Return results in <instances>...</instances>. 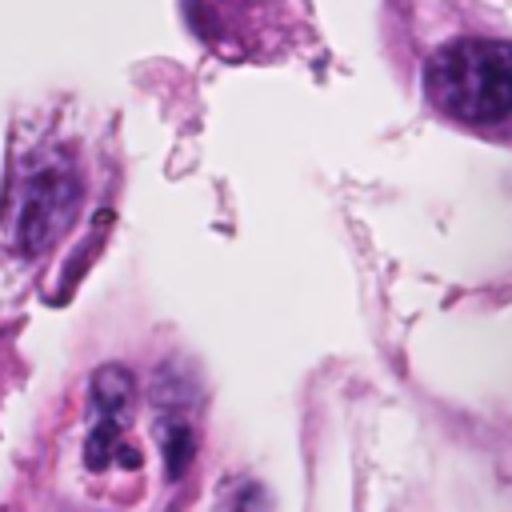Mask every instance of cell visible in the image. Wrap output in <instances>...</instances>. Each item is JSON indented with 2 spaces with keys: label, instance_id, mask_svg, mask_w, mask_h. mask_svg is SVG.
I'll return each instance as SVG.
<instances>
[{
  "label": "cell",
  "instance_id": "cell-2",
  "mask_svg": "<svg viewBox=\"0 0 512 512\" xmlns=\"http://www.w3.org/2000/svg\"><path fill=\"white\" fill-rule=\"evenodd\" d=\"M76 212H80V172L68 156L48 152L20 180L16 224H12L16 248L24 256H40L44 248H52L68 232Z\"/></svg>",
  "mask_w": 512,
  "mask_h": 512
},
{
  "label": "cell",
  "instance_id": "cell-5",
  "mask_svg": "<svg viewBox=\"0 0 512 512\" xmlns=\"http://www.w3.org/2000/svg\"><path fill=\"white\" fill-rule=\"evenodd\" d=\"M160 444H164V464H168V476H184L192 452H196V440H192V428L184 420H168L160 424Z\"/></svg>",
  "mask_w": 512,
  "mask_h": 512
},
{
  "label": "cell",
  "instance_id": "cell-1",
  "mask_svg": "<svg viewBox=\"0 0 512 512\" xmlns=\"http://www.w3.org/2000/svg\"><path fill=\"white\" fill-rule=\"evenodd\" d=\"M424 96L456 124L512 132V40H448L424 64Z\"/></svg>",
  "mask_w": 512,
  "mask_h": 512
},
{
  "label": "cell",
  "instance_id": "cell-4",
  "mask_svg": "<svg viewBox=\"0 0 512 512\" xmlns=\"http://www.w3.org/2000/svg\"><path fill=\"white\" fill-rule=\"evenodd\" d=\"M124 448V440H120V420H108V416H100V424L88 432V440H84V464L92 468V472H100V468H108L112 460H116V452Z\"/></svg>",
  "mask_w": 512,
  "mask_h": 512
},
{
  "label": "cell",
  "instance_id": "cell-3",
  "mask_svg": "<svg viewBox=\"0 0 512 512\" xmlns=\"http://www.w3.org/2000/svg\"><path fill=\"white\" fill-rule=\"evenodd\" d=\"M132 396H136V380L124 364H104L92 372V404L100 416L120 420V412L132 404Z\"/></svg>",
  "mask_w": 512,
  "mask_h": 512
}]
</instances>
